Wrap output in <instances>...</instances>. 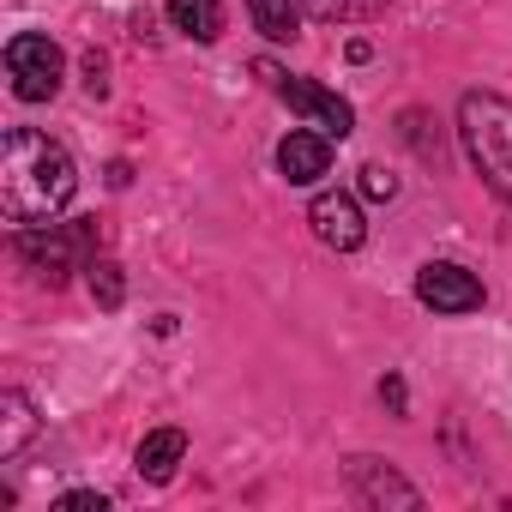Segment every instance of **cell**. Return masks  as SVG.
<instances>
[{
    "label": "cell",
    "mask_w": 512,
    "mask_h": 512,
    "mask_svg": "<svg viewBox=\"0 0 512 512\" xmlns=\"http://www.w3.org/2000/svg\"><path fill=\"white\" fill-rule=\"evenodd\" d=\"M79 187V169L61 139L37 127H13L0 145V211L13 223H49Z\"/></svg>",
    "instance_id": "cell-1"
},
{
    "label": "cell",
    "mask_w": 512,
    "mask_h": 512,
    "mask_svg": "<svg viewBox=\"0 0 512 512\" xmlns=\"http://www.w3.org/2000/svg\"><path fill=\"white\" fill-rule=\"evenodd\" d=\"M458 133H464V151L482 169V181L512 205V97L470 91L458 103Z\"/></svg>",
    "instance_id": "cell-2"
},
{
    "label": "cell",
    "mask_w": 512,
    "mask_h": 512,
    "mask_svg": "<svg viewBox=\"0 0 512 512\" xmlns=\"http://www.w3.org/2000/svg\"><path fill=\"white\" fill-rule=\"evenodd\" d=\"M97 247V217L79 223H49V229H25L19 235V260L43 278V284H67V272H79Z\"/></svg>",
    "instance_id": "cell-3"
},
{
    "label": "cell",
    "mask_w": 512,
    "mask_h": 512,
    "mask_svg": "<svg viewBox=\"0 0 512 512\" xmlns=\"http://www.w3.org/2000/svg\"><path fill=\"white\" fill-rule=\"evenodd\" d=\"M61 73H67V55L37 37V31H19L7 43V79H13V97L19 103H49L61 91Z\"/></svg>",
    "instance_id": "cell-4"
},
{
    "label": "cell",
    "mask_w": 512,
    "mask_h": 512,
    "mask_svg": "<svg viewBox=\"0 0 512 512\" xmlns=\"http://www.w3.org/2000/svg\"><path fill=\"white\" fill-rule=\"evenodd\" d=\"M278 97L314 127V133H326V139H344L350 127H356V109L338 97V91H326V85H314V79H278Z\"/></svg>",
    "instance_id": "cell-5"
},
{
    "label": "cell",
    "mask_w": 512,
    "mask_h": 512,
    "mask_svg": "<svg viewBox=\"0 0 512 512\" xmlns=\"http://www.w3.org/2000/svg\"><path fill=\"white\" fill-rule=\"evenodd\" d=\"M416 302L434 308V314H470V308H482V284H476V272H464L452 260H434V266L416 272Z\"/></svg>",
    "instance_id": "cell-6"
},
{
    "label": "cell",
    "mask_w": 512,
    "mask_h": 512,
    "mask_svg": "<svg viewBox=\"0 0 512 512\" xmlns=\"http://www.w3.org/2000/svg\"><path fill=\"white\" fill-rule=\"evenodd\" d=\"M308 223H314V235H320L326 247H338V253L362 247V235H368V223H362V205H356L350 193H320V199L308 205Z\"/></svg>",
    "instance_id": "cell-7"
},
{
    "label": "cell",
    "mask_w": 512,
    "mask_h": 512,
    "mask_svg": "<svg viewBox=\"0 0 512 512\" xmlns=\"http://www.w3.org/2000/svg\"><path fill=\"white\" fill-rule=\"evenodd\" d=\"M278 169H284L290 187H314V181L332 169V139H326V133H290V139L278 145Z\"/></svg>",
    "instance_id": "cell-8"
},
{
    "label": "cell",
    "mask_w": 512,
    "mask_h": 512,
    "mask_svg": "<svg viewBox=\"0 0 512 512\" xmlns=\"http://www.w3.org/2000/svg\"><path fill=\"white\" fill-rule=\"evenodd\" d=\"M181 458H187V434L181 428H157V434L139 440V476L145 482H169Z\"/></svg>",
    "instance_id": "cell-9"
},
{
    "label": "cell",
    "mask_w": 512,
    "mask_h": 512,
    "mask_svg": "<svg viewBox=\"0 0 512 512\" xmlns=\"http://www.w3.org/2000/svg\"><path fill=\"white\" fill-rule=\"evenodd\" d=\"M169 25L193 43H217L223 37V0H169Z\"/></svg>",
    "instance_id": "cell-10"
},
{
    "label": "cell",
    "mask_w": 512,
    "mask_h": 512,
    "mask_svg": "<svg viewBox=\"0 0 512 512\" xmlns=\"http://www.w3.org/2000/svg\"><path fill=\"white\" fill-rule=\"evenodd\" d=\"M247 19H253V31H266L272 43H296L302 0H247Z\"/></svg>",
    "instance_id": "cell-11"
},
{
    "label": "cell",
    "mask_w": 512,
    "mask_h": 512,
    "mask_svg": "<svg viewBox=\"0 0 512 512\" xmlns=\"http://www.w3.org/2000/svg\"><path fill=\"white\" fill-rule=\"evenodd\" d=\"M320 25H368L386 13V0H302Z\"/></svg>",
    "instance_id": "cell-12"
},
{
    "label": "cell",
    "mask_w": 512,
    "mask_h": 512,
    "mask_svg": "<svg viewBox=\"0 0 512 512\" xmlns=\"http://www.w3.org/2000/svg\"><path fill=\"white\" fill-rule=\"evenodd\" d=\"M0 410H7V434H0V458H13V452L31 440L37 416H31V398H25V392H7V398H0Z\"/></svg>",
    "instance_id": "cell-13"
},
{
    "label": "cell",
    "mask_w": 512,
    "mask_h": 512,
    "mask_svg": "<svg viewBox=\"0 0 512 512\" xmlns=\"http://www.w3.org/2000/svg\"><path fill=\"white\" fill-rule=\"evenodd\" d=\"M85 272H91V296H97L103 308H121V296H127L121 266H115V260H97V266H85Z\"/></svg>",
    "instance_id": "cell-14"
},
{
    "label": "cell",
    "mask_w": 512,
    "mask_h": 512,
    "mask_svg": "<svg viewBox=\"0 0 512 512\" xmlns=\"http://www.w3.org/2000/svg\"><path fill=\"white\" fill-rule=\"evenodd\" d=\"M362 193H368V199H392V193H398V181L374 163V169H362Z\"/></svg>",
    "instance_id": "cell-15"
},
{
    "label": "cell",
    "mask_w": 512,
    "mask_h": 512,
    "mask_svg": "<svg viewBox=\"0 0 512 512\" xmlns=\"http://www.w3.org/2000/svg\"><path fill=\"white\" fill-rule=\"evenodd\" d=\"M61 512H109V500H103V494H67Z\"/></svg>",
    "instance_id": "cell-16"
}]
</instances>
